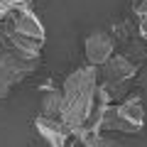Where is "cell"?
Here are the masks:
<instances>
[{
  "mask_svg": "<svg viewBox=\"0 0 147 147\" xmlns=\"http://www.w3.org/2000/svg\"><path fill=\"white\" fill-rule=\"evenodd\" d=\"M115 52V42L113 37L105 34V32H93V34L86 37V59H88L91 66H100L105 64Z\"/></svg>",
  "mask_w": 147,
  "mask_h": 147,
  "instance_id": "8992f818",
  "label": "cell"
},
{
  "mask_svg": "<svg viewBox=\"0 0 147 147\" xmlns=\"http://www.w3.org/2000/svg\"><path fill=\"white\" fill-rule=\"evenodd\" d=\"M34 127H37V132H39V137H42L49 147H74L76 145L71 130H69L59 118H44L42 115V118L34 120Z\"/></svg>",
  "mask_w": 147,
  "mask_h": 147,
  "instance_id": "3957f363",
  "label": "cell"
},
{
  "mask_svg": "<svg viewBox=\"0 0 147 147\" xmlns=\"http://www.w3.org/2000/svg\"><path fill=\"white\" fill-rule=\"evenodd\" d=\"M32 71H34V61L32 59L17 57L5 44H0V98H7L12 86L20 84Z\"/></svg>",
  "mask_w": 147,
  "mask_h": 147,
  "instance_id": "7a4b0ae2",
  "label": "cell"
},
{
  "mask_svg": "<svg viewBox=\"0 0 147 147\" xmlns=\"http://www.w3.org/2000/svg\"><path fill=\"white\" fill-rule=\"evenodd\" d=\"M71 135L76 140V145H81V147H120V142L105 137L103 130H91L86 125L84 127H74Z\"/></svg>",
  "mask_w": 147,
  "mask_h": 147,
  "instance_id": "ba28073f",
  "label": "cell"
},
{
  "mask_svg": "<svg viewBox=\"0 0 147 147\" xmlns=\"http://www.w3.org/2000/svg\"><path fill=\"white\" fill-rule=\"evenodd\" d=\"M98 66H84V69H76L74 74H69L64 79L61 86V96H64V103H61V115L59 120L74 130V127H84L86 120H88L91 110L96 105V88H98Z\"/></svg>",
  "mask_w": 147,
  "mask_h": 147,
  "instance_id": "6da1fadb",
  "label": "cell"
},
{
  "mask_svg": "<svg viewBox=\"0 0 147 147\" xmlns=\"http://www.w3.org/2000/svg\"><path fill=\"white\" fill-rule=\"evenodd\" d=\"M115 113L123 118L130 132H140L142 125H145V108H142V98L140 96H130L125 98L120 105H115Z\"/></svg>",
  "mask_w": 147,
  "mask_h": 147,
  "instance_id": "52a82bcc",
  "label": "cell"
},
{
  "mask_svg": "<svg viewBox=\"0 0 147 147\" xmlns=\"http://www.w3.org/2000/svg\"><path fill=\"white\" fill-rule=\"evenodd\" d=\"M61 103H64L61 88H52V86L42 88V100H39V105H42V115L44 118H59L61 115Z\"/></svg>",
  "mask_w": 147,
  "mask_h": 147,
  "instance_id": "9c48e42d",
  "label": "cell"
},
{
  "mask_svg": "<svg viewBox=\"0 0 147 147\" xmlns=\"http://www.w3.org/2000/svg\"><path fill=\"white\" fill-rule=\"evenodd\" d=\"M7 27L12 32H20L25 37H32L37 42H44V27L39 22V17L32 12V7H25V10H17L10 15V20H5Z\"/></svg>",
  "mask_w": 147,
  "mask_h": 147,
  "instance_id": "5b68a950",
  "label": "cell"
},
{
  "mask_svg": "<svg viewBox=\"0 0 147 147\" xmlns=\"http://www.w3.org/2000/svg\"><path fill=\"white\" fill-rule=\"evenodd\" d=\"M135 74H137L135 61H130L127 57H120V54H113L105 64H100L98 76H103V81H108V84H125Z\"/></svg>",
  "mask_w": 147,
  "mask_h": 147,
  "instance_id": "277c9868",
  "label": "cell"
}]
</instances>
